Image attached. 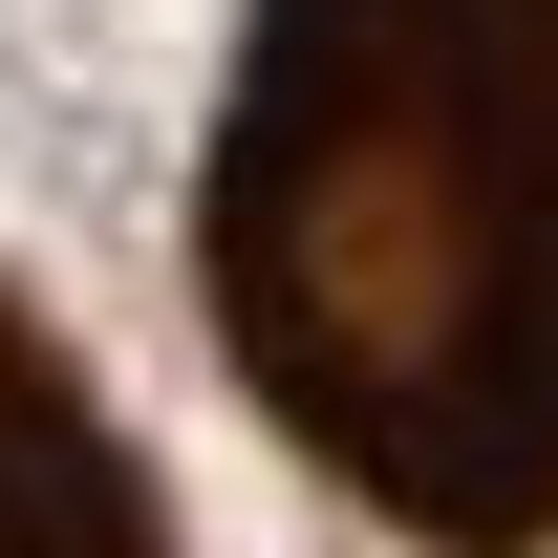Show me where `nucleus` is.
Here are the masks:
<instances>
[{"label":"nucleus","mask_w":558,"mask_h":558,"mask_svg":"<svg viewBox=\"0 0 558 558\" xmlns=\"http://www.w3.org/2000/svg\"><path fill=\"white\" fill-rule=\"evenodd\" d=\"M0 558H172L150 537V473L108 451V409L65 365L22 344V301H0Z\"/></svg>","instance_id":"nucleus-1"}]
</instances>
